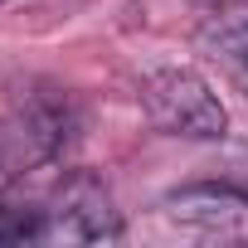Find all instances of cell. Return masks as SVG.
I'll list each match as a JSON object with an SVG mask.
<instances>
[{"instance_id": "cell-1", "label": "cell", "mask_w": 248, "mask_h": 248, "mask_svg": "<svg viewBox=\"0 0 248 248\" xmlns=\"http://www.w3.org/2000/svg\"><path fill=\"white\" fill-rule=\"evenodd\" d=\"M141 107L151 117V127L166 137H185V141H224L229 137V107L219 102L209 78L185 63L151 68L141 78Z\"/></svg>"}, {"instance_id": "cell-2", "label": "cell", "mask_w": 248, "mask_h": 248, "mask_svg": "<svg viewBox=\"0 0 248 248\" xmlns=\"http://www.w3.org/2000/svg\"><path fill=\"white\" fill-rule=\"evenodd\" d=\"M44 219H49V243H117L122 238V214L107 185L88 170L63 175Z\"/></svg>"}, {"instance_id": "cell-3", "label": "cell", "mask_w": 248, "mask_h": 248, "mask_svg": "<svg viewBox=\"0 0 248 248\" xmlns=\"http://www.w3.org/2000/svg\"><path fill=\"white\" fill-rule=\"evenodd\" d=\"M166 219L195 229V233H243L248 229V195L238 185H219V180H200V185H180L161 200Z\"/></svg>"}, {"instance_id": "cell-4", "label": "cell", "mask_w": 248, "mask_h": 248, "mask_svg": "<svg viewBox=\"0 0 248 248\" xmlns=\"http://www.w3.org/2000/svg\"><path fill=\"white\" fill-rule=\"evenodd\" d=\"M200 44H204L214 59H224V63H233V68H248V5L214 15V20L200 30Z\"/></svg>"}, {"instance_id": "cell-5", "label": "cell", "mask_w": 248, "mask_h": 248, "mask_svg": "<svg viewBox=\"0 0 248 248\" xmlns=\"http://www.w3.org/2000/svg\"><path fill=\"white\" fill-rule=\"evenodd\" d=\"M49 219L44 209H20V204H0V243H44Z\"/></svg>"}, {"instance_id": "cell-6", "label": "cell", "mask_w": 248, "mask_h": 248, "mask_svg": "<svg viewBox=\"0 0 248 248\" xmlns=\"http://www.w3.org/2000/svg\"><path fill=\"white\" fill-rule=\"evenodd\" d=\"M0 5H5V0H0Z\"/></svg>"}]
</instances>
